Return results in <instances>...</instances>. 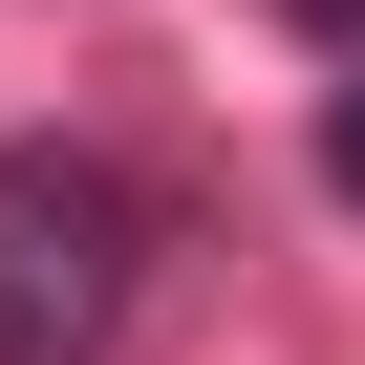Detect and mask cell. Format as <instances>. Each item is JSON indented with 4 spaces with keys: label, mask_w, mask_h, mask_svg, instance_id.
Returning a JSON list of instances; mask_svg holds the SVG:
<instances>
[{
    "label": "cell",
    "mask_w": 365,
    "mask_h": 365,
    "mask_svg": "<svg viewBox=\"0 0 365 365\" xmlns=\"http://www.w3.org/2000/svg\"><path fill=\"white\" fill-rule=\"evenodd\" d=\"M322 194H344V215H365V86H344V108H322Z\"/></svg>",
    "instance_id": "7a4b0ae2"
},
{
    "label": "cell",
    "mask_w": 365,
    "mask_h": 365,
    "mask_svg": "<svg viewBox=\"0 0 365 365\" xmlns=\"http://www.w3.org/2000/svg\"><path fill=\"white\" fill-rule=\"evenodd\" d=\"M129 279H150V215H129V172L22 129L0 150V365H108L129 344Z\"/></svg>",
    "instance_id": "6da1fadb"
},
{
    "label": "cell",
    "mask_w": 365,
    "mask_h": 365,
    "mask_svg": "<svg viewBox=\"0 0 365 365\" xmlns=\"http://www.w3.org/2000/svg\"><path fill=\"white\" fill-rule=\"evenodd\" d=\"M279 22H301V43H365V0H279Z\"/></svg>",
    "instance_id": "3957f363"
}]
</instances>
